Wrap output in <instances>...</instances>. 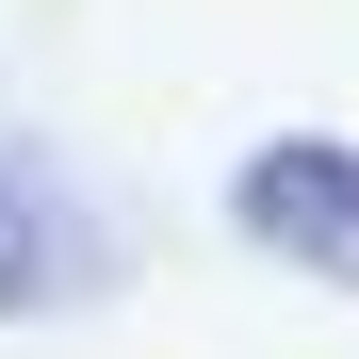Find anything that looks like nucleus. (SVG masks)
Wrapping results in <instances>:
<instances>
[{"label": "nucleus", "instance_id": "1", "mask_svg": "<svg viewBox=\"0 0 359 359\" xmlns=\"http://www.w3.org/2000/svg\"><path fill=\"white\" fill-rule=\"evenodd\" d=\"M229 229L278 245L294 278L359 294V131H262L245 163H229Z\"/></svg>", "mask_w": 359, "mask_h": 359}, {"label": "nucleus", "instance_id": "2", "mask_svg": "<svg viewBox=\"0 0 359 359\" xmlns=\"http://www.w3.org/2000/svg\"><path fill=\"white\" fill-rule=\"evenodd\" d=\"M98 294V212L0 131V311H82Z\"/></svg>", "mask_w": 359, "mask_h": 359}]
</instances>
